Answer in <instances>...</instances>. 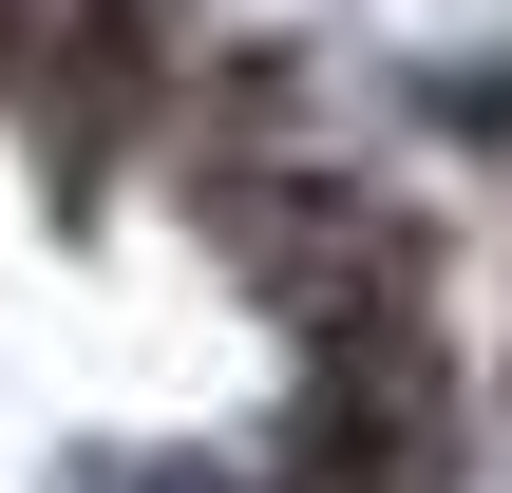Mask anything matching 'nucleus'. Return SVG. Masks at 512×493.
I'll return each mask as SVG.
<instances>
[{
	"mask_svg": "<svg viewBox=\"0 0 512 493\" xmlns=\"http://www.w3.org/2000/svg\"><path fill=\"white\" fill-rule=\"evenodd\" d=\"M95 493H266L247 456H133V475H95Z\"/></svg>",
	"mask_w": 512,
	"mask_h": 493,
	"instance_id": "obj_1",
	"label": "nucleus"
}]
</instances>
